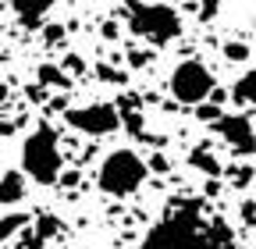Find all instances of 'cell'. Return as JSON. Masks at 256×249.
Returning <instances> with one entry per match:
<instances>
[{
	"label": "cell",
	"instance_id": "1",
	"mask_svg": "<svg viewBox=\"0 0 256 249\" xmlns=\"http://www.w3.org/2000/svg\"><path fill=\"white\" fill-rule=\"evenodd\" d=\"M136 249H238L220 217H206L200 203H178Z\"/></svg>",
	"mask_w": 256,
	"mask_h": 249
},
{
	"label": "cell",
	"instance_id": "2",
	"mask_svg": "<svg viewBox=\"0 0 256 249\" xmlns=\"http://www.w3.org/2000/svg\"><path fill=\"white\" fill-rule=\"evenodd\" d=\"M60 168H64V160H60L57 132L50 124H36L22 142V171L40 185H54L60 178Z\"/></svg>",
	"mask_w": 256,
	"mask_h": 249
},
{
	"label": "cell",
	"instance_id": "3",
	"mask_svg": "<svg viewBox=\"0 0 256 249\" xmlns=\"http://www.w3.org/2000/svg\"><path fill=\"white\" fill-rule=\"evenodd\" d=\"M146 174H150V164L136 150H114L104 157L100 171H96V185L107 196H132V192L142 189Z\"/></svg>",
	"mask_w": 256,
	"mask_h": 249
},
{
	"label": "cell",
	"instance_id": "4",
	"mask_svg": "<svg viewBox=\"0 0 256 249\" xmlns=\"http://www.w3.org/2000/svg\"><path fill=\"white\" fill-rule=\"evenodd\" d=\"M128 28L142 36L153 46H168L171 40L182 36V18L168 4H146V0H132L128 4Z\"/></svg>",
	"mask_w": 256,
	"mask_h": 249
},
{
	"label": "cell",
	"instance_id": "5",
	"mask_svg": "<svg viewBox=\"0 0 256 249\" xmlns=\"http://www.w3.org/2000/svg\"><path fill=\"white\" fill-rule=\"evenodd\" d=\"M171 96L178 104L200 107L206 96H214V75L203 60H182L171 72Z\"/></svg>",
	"mask_w": 256,
	"mask_h": 249
},
{
	"label": "cell",
	"instance_id": "6",
	"mask_svg": "<svg viewBox=\"0 0 256 249\" xmlns=\"http://www.w3.org/2000/svg\"><path fill=\"white\" fill-rule=\"evenodd\" d=\"M64 121H68L75 132H82V136H110V132H118L121 114H118L114 104H86V107L68 110Z\"/></svg>",
	"mask_w": 256,
	"mask_h": 249
},
{
	"label": "cell",
	"instance_id": "7",
	"mask_svg": "<svg viewBox=\"0 0 256 249\" xmlns=\"http://www.w3.org/2000/svg\"><path fill=\"white\" fill-rule=\"evenodd\" d=\"M217 132H220V139L228 142L238 157L256 153V128H252V121H249L246 114H228V118H220V121H217Z\"/></svg>",
	"mask_w": 256,
	"mask_h": 249
},
{
	"label": "cell",
	"instance_id": "8",
	"mask_svg": "<svg viewBox=\"0 0 256 249\" xmlns=\"http://www.w3.org/2000/svg\"><path fill=\"white\" fill-rule=\"evenodd\" d=\"M8 4H11V11L18 14V22L25 28H36L43 22V14L54 8V0H8Z\"/></svg>",
	"mask_w": 256,
	"mask_h": 249
},
{
	"label": "cell",
	"instance_id": "9",
	"mask_svg": "<svg viewBox=\"0 0 256 249\" xmlns=\"http://www.w3.org/2000/svg\"><path fill=\"white\" fill-rule=\"evenodd\" d=\"M22 200H25V171H4V178H0V203L11 210Z\"/></svg>",
	"mask_w": 256,
	"mask_h": 249
},
{
	"label": "cell",
	"instance_id": "10",
	"mask_svg": "<svg viewBox=\"0 0 256 249\" xmlns=\"http://www.w3.org/2000/svg\"><path fill=\"white\" fill-rule=\"evenodd\" d=\"M232 100L235 104H256V68H249L246 75H238L235 78V86H232Z\"/></svg>",
	"mask_w": 256,
	"mask_h": 249
},
{
	"label": "cell",
	"instance_id": "11",
	"mask_svg": "<svg viewBox=\"0 0 256 249\" xmlns=\"http://www.w3.org/2000/svg\"><path fill=\"white\" fill-rule=\"evenodd\" d=\"M188 164H192V168H200L203 174H220V160L214 157L206 146H196V150H192V153H188Z\"/></svg>",
	"mask_w": 256,
	"mask_h": 249
},
{
	"label": "cell",
	"instance_id": "12",
	"mask_svg": "<svg viewBox=\"0 0 256 249\" xmlns=\"http://www.w3.org/2000/svg\"><path fill=\"white\" fill-rule=\"evenodd\" d=\"M224 57H228V60H246L249 57V46L246 43H224Z\"/></svg>",
	"mask_w": 256,
	"mask_h": 249
},
{
	"label": "cell",
	"instance_id": "13",
	"mask_svg": "<svg viewBox=\"0 0 256 249\" xmlns=\"http://www.w3.org/2000/svg\"><path fill=\"white\" fill-rule=\"evenodd\" d=\"M50 82V86H68V78H64L57 68H40V86Z\"/></svg>",
	"mask_w": 256,
	"mask_h": 249
},
{
	"label": "cell",
	"instance_id": "14",
	"mask_svg": "<svg viewBox=\"0 0 256 249\" xmlns=\"http://www.w3.org/2000/svg\"><path fill=\"white\" fill-rule=\"evenodd\" d=\"M249 182H252V168H235L232 171V185H235V189H246Z\"/></svg>",
	"mask_w": 256,
	"mask_h": 249
},
{
	"label": "cell",
	"instance_id": "15",
	"mask_svg": "<svg viewBox=\"0 0 256 249\" xmlns=\"http://www.w3.org/2000/svg\"><path fill=\"white\" fill-rule=\"evenodd\" d=\"M22 221H25V217H11V214H8V217H4V238H11V232H18Z\"/></svg>",
	"mask_w": 256,
	"mask_h": 249
},
{
	"label": "cell",
	"instance_id": "16",
	"mask_svg": "<svg viewBox=\"0 0 256 249\" xmlns=\"http://www.w3.org/2000/svg\"><path fill=\"white\" fill-rule=\"evenodd\" d=\"M217 114H220L217 107H203V104H200V114H196V118H200V121H220Z\"/></svg>",
	"mask_w": 256,
	"mask_h": 249
},
{
	"label": "cell",
	"instance_id": "17",
	"mask_svg": "<svg viewBox=\"0 0 256 249\" xmlns=\"http://www.w3.org/2000/svg\"><path fill=\"white\" fill-rule=\"evenodd\" d=\"M220 4H224V0H206V4H203V18H206V14H214Z\"/></svg>",
	"mask_w": 256,
	"mask_h": 249
},
{
	"label": "cell",
	"instance_id": "18",
	"mask_svg": "<svg viewBox=\"0 0 256 249\" xmlns=\"http://www.w3.org/2000/svg\"><path fill=\"white\" fill-rule=\"evenodd\" d=\"M150 168H153V171H168V160H164V157H153Z\"/></svg>",
	"mask_w": 256,
	"mask_h": 249
},
{
	"label": "cell",
	"instance_id": "19",
	"mask_svg": "<svg viewBox=\"0 0 256 249\" xmlns=\"http://www.w3.org/2000/svg\"><path fill=\"white\" fill-rule=\"evenodd\" d=\"M242 214H246V221H256V206H252V203H246Z\"/></svg>",
	"mask_w": 256,
	"mask_h": 249
}]
</instances>
